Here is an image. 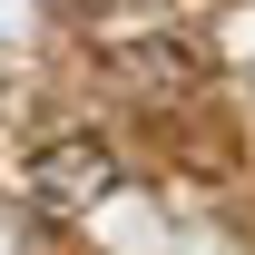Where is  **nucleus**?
<instances>
[{"label":"nucleus","mask_w":255,"mask_h":255,"mask_svg":"<svg viewBox=\"0 0 255 255\" xmlns=\"http://www.w3.org/2000/svg\"><path fill=\"white\" fill-rule=\"evenodd\" d=\"M108 187H118V157H108V137H89V128H79V137H49V147L20 167V196H30L39 216H89Z\"/></svg>","instance_id":"f257e3e1"},{"label":"nucleus","mask_w":255,"mask_h":255,"mask_svg":"<svg viewBox=\"0 0 255 255\" xmlns=\"http://www.w3.org/2000/svg\"><path fill=\"white\" fill-rule=\"evenodd\" d=\"M108 79H118V89H137V98H187L196 79H206V49H196V39H177V30H157V39H118V49H108Z\"/></svg>","instance_id":"f03ea898"}]
</instances>
